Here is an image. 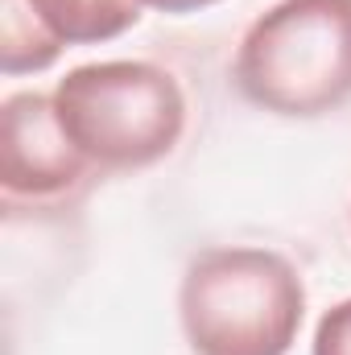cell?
I'll return each instance as SVG.
<instances>
[{"mask_svg": "<svg viewBox=\"0 0 351 355\" xmlns=\"http://www.w3.org/2000/svg\"><path fill=\"white\" fill-rule=\"evenodd\" d=\"M236 87L277 116H327L351 99V0H277L236 50Z\"/></svg>", "mask_w": 351, "mask_h": 355, "instance_id": "7a4b0ae2", "label": "cell"}, {"mask_svg": "<svg viewBox=\"0 0 351 355\" xmlns=\"http://www.w3.org/2000/svg\"><path fill=\"white\" fill-rule=\"evenodd\" d=\"M149 8H162V12H194V8H207V4H219V0H141Z\"/></svg>", "mask_w": 351, "mask_h": 355, "instance_id": "ba28073f", "label": "cell"}, {"mask_svg": "<svg viewBox=\"0 0 351 355\" xmlns=\"http://www.w3.org/2000/svg\"><path fill=\"white\" fill-rule=\"evenodd\" d=\"M87 157L58 124L54 95L17 91L0 107V186L4 211H58L71 207L91 182Z\"/></svg>", "mask_w": 351, "mask_h": 355, "instance_id": "277c9868", "label": "cell"}, {"mask_svg": "<svg viewBox=\"0 0 351 355\" xmlns=\"http://www.w3.org/2000/svg\"><path fill=\"white\" fill-rule=\"evenodd\" d=\"M58 124L95 170H145L174 153L186 95L153 62H87L54 87Z\"/></svg>", "mask_w": 351, "mask_h": 355, "instance_id": "3957f363", "label": "cell"}, {"mask_svg": "<svg viewBox=\"0 0 351 355\" xmlns=\"http://www.w3.org/2000/svg\"><path fill=\"white\" fill-rule=\"evenodd\" d=\"M62 54V42L46 33V25L33 17L25 0H0V71L4 75H25V71H46Z\"/></svg>", "mask_w": 351, "mask_h": 355, "instance_id": "8992f818", "label": "cell"}, {"mask_svg": "<svg viewBox=\"0 0 351 355\" xmlns=\"http://www.w3.org/2000/svg\"><path fill=\"white\" fill-rule=\"evenodd\" d=\"M314 355H351V297L331 306L318 318L314 331Z\"/></svg>", "mask_w": 351, "mask_h": 355, "instance_id": "52a82bcc", "label": "cell"}, {"mask_svg": "<svg viewBox=\"0 0 351 355\" xmlns=\"http://www.w3.org/2000/svg\"><path fill=\"white\" fill-rule=\"evenodd\" d=\"M194 355H285L306 318V285L273 248H207L178 293Z\"/></svg>", "mask_w": 351, "mask_h": 355, "instance_id": "6da1fadb", "label": "cell"}, {"mask_svg": "<svg viewBox=\"0 0 351 355\" xmlns=\"http://www.w3.org/2000/svg\"><path fill=\"white\" fill-rule=\"evenodd\" d=\"M46 33L62 46H91L128 33L141 21V0H25Z\"/></svg>", "mask_w": 351, "mask_h": 355, "instance_id": "5b68a950", "label": "cell"}]
</instances>
